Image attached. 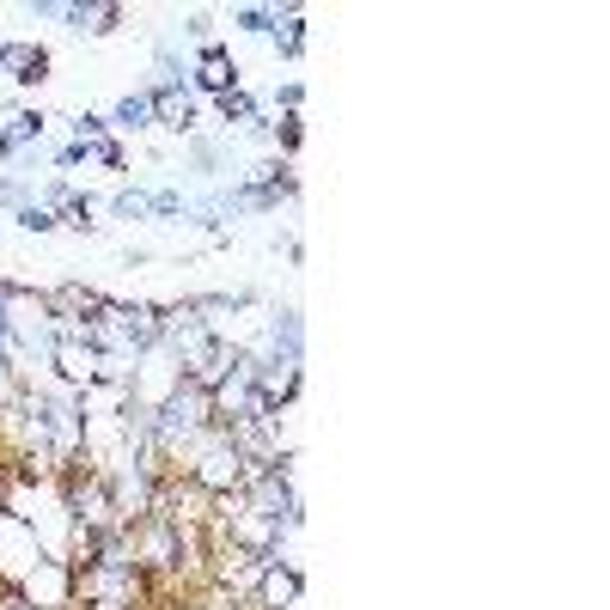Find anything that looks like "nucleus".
I'll return each instance as SVG.
<instances>
[{
    "label": "nucleus",
    "mask_w": 610,
    "mask_h": 610,
    "mask_svg": "<svg viewBox=\"0 0 610 610\" xmlns=\"http://www.w3.org/2000/svg\"><path fill=\"white\" fill-rule=\"evenodd\" d=\"M214 110H220V122H232V129H251L263 110H257V98L244 92V86H232V92H220V98H208Z\"/></svg>",
    "instance_id": "nucleus-11"
},
{
    "label": "nucleus",
    "mask_w": 610,
    "mask_h": 610,
    "mask_svg": "<svg viewBox=\"0 0 610 610\" xmlns=\"http://www.w3.org/2000/svg\"><path fill=\"white\" fill-rule=\"evenodd\" d=\"M110 129H122V134H141V129H153V92H146V86H141V92H122L117 98V110H110Z\"/></svg>",
    "instance_id": "nucleus-9"
},
{
    "label": "nucleus",
    "mask_w": 610,
    "mask_h": 610,
    "mask_svg": "<svg viewBox=\"0 0 610 610\" xmlns=\"http://www.w3.org/2000/svg\"><path fill=\"white\" fill-rule=\"evenodd\" d=\"M239 86V62H232V50L226 43H214V50H201L196 62H189V92L196 98H220Z\"/></svg>",
    "instance_id": "nucleus-3"
},
{
    "label": "nucleus",
    "mask_w": 610,
    "mask_h": 610,
    "mask_svg": "<svg viewBox=\"0 0 610 610\" xmlns=\"http://www.w3.org/2000/svg\"><path fill=\"white\" fill-rule=\"evenodd\" d=\"M189 165H196L201 177H220L226 172V146L208 141V134H189Z\"/></svg>",
    "instance_id": "nucleus-14"
},
{
    "label": "nucleus",
    "mask_w": 610,
    "mask_h": 610,
    "mask_svg": "<svg viewBox=\"0 0 610 610\" xmlns=\"http://www.w3.org/2000/svg\"><path fill=\"white\" fill-rule=\"evenodd\" d=\"M43 129H50V117H43V110H13V117H7V129H0V160H19L25 146H37Z\"/></svg>",
    "instance_id": "nucleus-8"
},
{
    "label": "nucleus",
    "mask_w": 610,
    "mask_h": 610,
    "mask_svg": "<svg viewBox=\"0 0 610 610\" xmlns=\"http://www.w3.org/2000/svg\"><path fill=\"white\" fill-rule=\"evenodd\" d=\"M98 201L92 196H67L62 208H55V226H67V232H98Z\"/></svg>",
    "instance_id": "nucleus-12"
},
{
    "label": "nucleus",
    "mask_w": 610,
    "mask_h": 610,
    "mask_svg": "<svg viewBox=\"0 0 610 610\" xmlns=\"http://www.w3.org/2000/svg\"><path fill=\"white\" fill-rule=\"evenodd\" d=\"M153 92V122L160 129H172V134H196V122H201V98L189 92V86H146Z\"/></svg>",
    "instance_id": "nucleus-4"
},
{
    "label": "nucleus",
    "mask_w": 610,
    "mask_h": 610,
    "mask_svg": "<svg viewBox=\"0 0 610 610\" xmlns=\"http://www.w3.org/2000/svg\"><path fill=\"white\" fill-rule=\"evenodd\" d=\"M214 25H220V19H214V13H201V7H189V13H184V37L196 43V55L220 43V37H214Z\"/></svg>",
    "instance_id": "nucleus-16"
},
{
    "label": "nucleus",
    "mask_w": 610,
    "mask_h": 610,
    "mask_svg": "<svg viewBox=\"0 0 610 610\" xmlns=\"http://www.w3.org/2000/svg\"><path fill=\"white\" fill-rule=\"evenodd\" d=\"M275 50L287 55V62L305 55V13L299 7H275Z\"/></svg>",
    "instance_id": "nucleus-10"
},
{
    "label": "nucleus",
    "mask_w": 610,
    "mask_h": 610,
    "mask_svg": "<svg viewBox=\"0 0 610 610\" xmlns=\"http://www.w3.org/2000/svg\"><path fill=\"white\" fill-rule=\"evenodd\" d=\"M122 19H129V7H117V0H67L62 25L74 31V37H110Z\"/></svg>",
    "instance_id": "nucleus-5"
},
{
    "label": "nucleus",
    "mask_w": 610,
    "mask_h": 610,
    "mask_svg": "<svg viewBox=\"0 0 610 610\" xmlns=\"http://www.w3.org/2000/svg\"><path fill=\"white\" fill-rule=\"evenodd\" d=\"M232 31H251V37H275V7H232L226 13Z\"/></svg>",
    "instance_id": "nucleus-13"
},
{
    "label": "nucleus",
    "mask_w": 610,
    "mask_h": 610,
    "mask_svg": "<svg viewBox=\"0 0 610 610\" xmlns=\"http://www.w3.org/2000/svg\"><path fill=\"white\" fill-rule=\"evenodd\" d=\"M43 305H50V318H92L98 305H105V293L86 287V281H62V287L43 293Z\"/></svg>",
    "instance_id": "nucleus-7"
},
{
    "label": "nucleus",
    "mask_w": 610,
    "mask_h": 610,
    "mask_svg": "<svg viewBox=\"0 0 610 610\" xmlns=\"http://www.w3.org/2000/svg\"><path fill=\"white\" fill-rule=\"evenodd\" d=\"M92 165H105V172H122V165H129V153H122V141H117V134L92 146Z\"/></svg>",
    "instance_id": "nucleus-20"
},
{
    "label": "nucleus",
    "mask_w": 610,
    "mask_h": 610,
    "mask_svg": "<svg viewBox=\"0 0 610 610\" xmlns=\"http://www.w3.org/2000/svg\"><path fill=\"white\" fill-rule=\"evenodd\" d=\"M13 592L25 598V604H37V610H74V562L43 556L37 568L13 586Z\"/></svg>",
    "instance_id": "nucleus-1"
},
{
    "label": "nucleus",
    "mask_w": 610,
    "mask_h": 610,
    "mask_svg": "<svg viewBox=\"0 0 610 610\" xmlns=\"http://www.w3.org/2000/svg\"><path fill=\"white\" fill-rule=\"evenodd\" d=\"M177 214H189L184 189H146V220H177Z\"/></svg>",
    "instance_id": "nucleus-15"
},
{
    "label": "nucleus",
    "mask_w": 610,
    "mask_h": 610,
    "mask_svg": "<svg viewBox=\"0 0 610 610\" xmlns=\"http://www.w3.org/2000/svg\"><path fill=\"white\" fill-rule=\"evenodd\" d=\"M25 201H37V189H31L19 172H7V177H0V208H13V214H19Z\"/></svg>",
    "instance_id": "nucleus-19"
},
{
    "label": "nucleus",
    "mask_w": 610,
    "mask_h": 610,
    "mask_svg": "<svg viewBox=\"0 0 610 610\" xmlns=\"http://www.w3.org/2000/svg\"><path fill=\"white\" fill-rule=\"evenodd\" d=\"M43 360L55 367V385H67V391H92L98 372H105V355L92 342H50Z\"/></svg>",
    "instance_id": "nucleus-2"
},
{
    "label": "nucleus",
    "mask_w": 610,
    "mask_h": 610,
    "mask_svg": "<svg viewBox=\"0 0 610 610\" xmlns=\"http://www.w3.org/2000/svg\"><path fill=\"white\" fill-rule=\"evenodd\" d=\"M105 208L117 214V220H146V189H117Z\"/></svg>",
    "instance_id": "nucleus-17"
},
{
    "label": "nucleus",
    "mask_w": 610,
    "mask_h": 610,
    "mask_svg": "<svg viewBox=\"0 0 610 610\" xmlns=\"http://www.w3.org/2000/svg\"><path fill=\"white\" fill-rule=\"evenodd\" d=\"M0 74L13 86H43L50 80V50H37V43H0Z\"/></svg>",
    "instance_id": "nucleus-6"
},
{
    "label": "nucleus",
    "mask_w": 610,
    "mask_h": 610,
    "mask_svg": "<svg viewBox=\"0 0 610 610\" xmlns=\"http://www.w3.org/2000/svg\"><path fill=\"white\" fill-rule=\"evenodd\" d=\"M13 220H19V232H37V239H43V232H55V208H43V201H25Z\"/></svg>",
    "instance_id": "nucleus-18"
}]
</instances>
